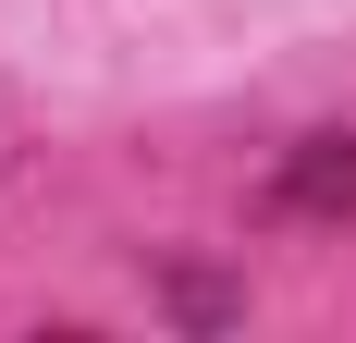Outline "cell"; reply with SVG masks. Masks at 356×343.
<instances>
[{"instance_id": "cell-1", "label": "cell", "mask_w": 356, "mask_h": 343, "mask_svg": "<svg viewBox=\"0 0 356 343\" xmlns=\"http://www.w3.org/2000/svg\"><path fill=\"white\" fill-rule=\"evenodd\" d=\"M283 208H307V221H344V208H356V147H344V135L295 147V172H283Z\"/></svg>"}]
</instances>
